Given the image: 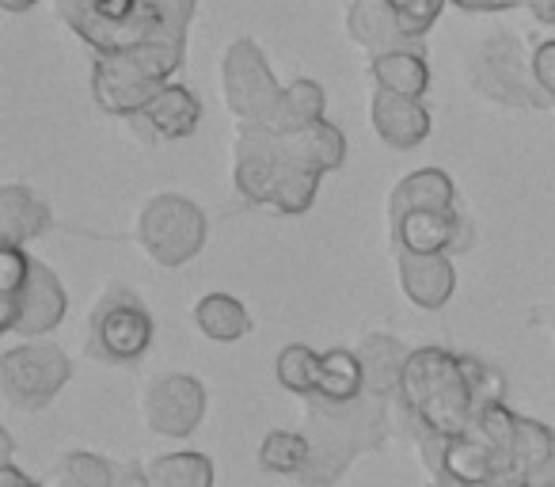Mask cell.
Here are the masks:
<instances>
[{
	"instance_id": "1",
	"label": "cell",
	"mask_w": 555,
	"mask_h": 487,
	"mask_svg": "<svg viewBox=\"0 0 555 487\" xmlns=\"http://www.w3.org/2000/svg\"><path fill=\"white\" fill-rule=\"evenodd\" d=\"M400 403L415 431L438 438H456L468 431L479 403L464 370V355L441 347L411 350L400 377Z\"/></svg>"
},
{
	"instance_id": "2",
	"label": "cell",
	"mask_w": 555,
	"mask_h": 487,
	"mask_svg": "<svg viewBox=\"0 0 555 487\" xmlns=\"http://www.w3.org/2000/svg\"><path fill=\"white\" fill-rule=\"evenodd\" d=\"M392 411L385 396L362 393L350 403H332L309 396V438H312V461L305 464L301 487H327L347 472L354 457L365 449H377L388 438Z\"/></svg>"
},
{
	"instance_id": "3",
	"label": "cell",
	"mask_w": 555,
	"mask_h": 487,
	"mask_svg": "<svg viewBox=\"0 0 555 487\" xmlns=\"http://www.w3.org/2000/svg\"><path fill=\"white\" fill-rule=\"evenodd\" d=\"M236 191L251 206H270L278 214H305L317 198L320 176L305 171L294 156L286 153L282 133L270 126H244L236 133V164H232Z\"/></svg>"
},
{
	"instance_id": "4",
	"label": "cell",
	"mask_w": 555,
	"mask_h": 487,
	"mask_svg": "<svg viewBox=\"0 0 555 487\" xmlns=\"http://www.w3.org/2000/svg\"><path fill=\"white\" fill-rule=\"evenodd\" d=\"M57 16L95 54H118L153 39L160 27V4L156 0H57Z\"/></svg>"
},
{
	"instance_id": "5",
	"label": "cell",
	"mask_w": 555,
	"mask_h": 487,
	"mask_svg": "<svg viewBox=\"0 0 555 487\" xmlns=\"http://www.w3.org/2000/svg\"><path fill=\"white\" fill-rule=\"evenodd\" d=\"M468 80L483 100H494L502 107H552V95L532 77V57L521 54V39L514 31H494L487 42H479L472 57Z\"/></svg>"
},
{
	"instance_id": "6",
	"label": "cell",
	"mask_w": 555,
	"mask_h": 487,
	"mask_svg": "<svg viewBox=\"0 0 555 487\" xmlns=\"http://www.w3.org/2000/svg\"><path fill=\"white\" fill-rule=\"evenodd\" d=\"M138 240L153 264L183 267L206 244V214L183 194H156L141 209Z\"/></svg>"
},
{
	"instance_id": "7",
	"label": "cell",
	"mask_w": 555,
	"mask_h": 487,
	"mask_svg": "<svg viewBox=\"0 0 555 487\" xmlns=\"http://www.w3.org/2000/svg\"><path fill=\"white\" fill-rule=\"evenodd\" d=\"M221 88L229 111L244 126H274L278 103H282L286 88L274 80L267 54L255 47V39H236L224 50Z\"/></svg>"
},
{
	"instance_id": "8",
	"label": "cell",
	"mask_w": 555,
	"mask_h": 487,
	"mask_svg": "<svg viewBox=\"0 0 555 487\" xmlns=\"http://www.w3.org/2000/svg\"><path fill=\"white\" fill-rule=\"evenodd\" d=\"M69 373H73L69 358L54 343H24V347L9 350V355L0 358L4 396H9L12 408H24V411L47 408L65 388Z\"/></svg>"
},
{
	"instance_id": "9",
	"label": "cell",
	"mask_w": 555,
	"mask_h": 487,
	"mask_svg": "<svg viewBox=\"0 0 555 487\" xmlns=\"http://www.w3.org/2000/svg\"><path fill=\"white\" fill-rule=\"evenodd\" d=\"M156 324L149 309L130 294V290H111L92 312V335L88 350L100 362H138L153 347Z\"/></svg>"
},
{
	"instance_id": "10",
	"label": "cell",
	"mask_w": 555,
	"mask_h": 487,
	"mask_svg": "<svg viewBox=\"0 0 555 487\" xmlns=\"http://www.w3.org/2000/svg\"><path fill=\"white\" fill-rule=\"evenodd\" d=\"M160 80L130 54V50H118V54H95L92 62V95L107 115L133 118L149 107L156 92H160Z\"/></svg>"
},
{
	"instance_id": "11",
	"label": "cell",
	"mask_w": 555,
	"mask_h": 487,
	"mask_svg": "<svg viewBox=\"0 0 555 487\" xmlns=\"http://www.w3.org/2000/svg\"><path fill=\"white\" fill-rule=\"evenodd\" d=\"M65 312H69V294H65L62 279L47 264L35 259L27 286L20 290L16 302L4 305L0 328L12 335H50L65 320Z\"/></svg>"
},
{
	"instance_id": "12",
	"label": "cell",
	"mask_w": 555,
	"mask_h": 487,
	"mask_svg": "<svg viewBox=\"0 0 555 487\" xmlns=\"http://www.w3.org/2000/svg\"><path fill=\"white\" fill-rule=\"evenodd\" d=\"M206 415V388L191 373L160 377L145 396V419L164 438H186Z\"/></svg>"
},
{
	"instance_id": "13",
	"label": "cell",
	"mask_w": 555,
	"mask_h": 487,
	"mask_svg": "<svg viewBox=\"0 0 555 487\" xmlns=\"http://www.w3.org/2000/svg\"><path fill=\"white\" fill-rule=\"evenodd\" d=\"M396 248L408 252H453L468 248L472 229L461 209H411L392 221Z\"/></svg>"
},
{
	"instance_id": "14",
	"label": "cell",
	"mask_w": 555,
	"mask_h": 487,
	"mask_svg": "<svg viewBox=\"0 0 555 487\" xmlns=\"http://www.w3.org/2000/svg\"><path fill=\"white\" fill-rule=\"evenodd\" d=\"M373 115V130L385 145L392 149H415L430 138V111H426L423 100L415 95L392 92V88H377L370 103Z\"/></svg>"
},
{
	"instance_id": "15",
	"label": "cell",
	"mask_w": 555,
	"mask_h": 487,
	"mask_svg": "<svg viewBox=\"0 0 555 487\" xmlns=\"http://www.w3.org/2000/svg\"><path fill=\"white\" fill-rule=\"evenodd\" d=\"M396 264H400L403 294L418 305V309H441L449 297L456 294V267L449 252H408L396 248Z\"/></svg>"
},
{
	"instance_id": "16",
	"label": "cell",
	"mask_w": 555,
	"mask_h": 487,
	"mask_svg": "<svg viewBox=\"0 0 555 487\" xmlns=\"http://www.w3.org/2000/svg\"><path fill=\"white\" fill-rule=\"evenodd\" d=\"M347 31L358 47H365L370 54H385V50H403L418 47L403 35L400 16L388 0H350L347 9Z\"/></svg>"
},
{
	"instance_id": "17",
	"label": "cell",
	"mask_w": 555,
	"mask_h": 487,
	"mask_svg": "<svg viewBox=\"0 0 555 487\" xmlns=\"http://www.w3.org/2000/svg\"><path fill=\"white\" fill-rule=\"evenodd\" d=\"M278 133L286 141V153L294 156L305 171L324 176V171L343 168V161H347V138H343V130L332 123H312V126H305V130H278Z\"/></svg>"
},
{
	"instance_id": "18",
	"label": "cell",
	"mask_w": 555,
	"mask_h": 487,
	"mask_svg": "<svg viewBox=\"0 0 555 487\" xmlns=\"http://www.w3.org/2000/svg\"><path fill=\"white\" fill-rule=\"evenodd\" d=\"M411 350L400 347L396 335L385 332H373L358 343V358H362V373H365V393L370 396H400V377H403V366H408Z\"/></svg>"
},
{
	"instance_id": "19",
	"label": "cell",
	"mask_w": 555,
	"mask_h": 487,
	"mask_svg": "<svg viewBox=\"0 0 555 487\" xmlns=\"http://www.w3.org/2000/svg\"><path fill=\"white\" fill-rule=\"evenodd\" d=\"M141 118H145V123L153 126L160 138L183 141V138H191V133L198 130L202 103L186 85H171V80H168V85H164L160 92L149 100V107L141 111Z\"/></svg>"
},
{
	"instance_id": "20",
	"label": "cell",
	"mask_w": 555,
	"mask_h": 487,
	"mask_svg": "<svg viewBox=\"0 0 555 487\" xmlns=\"http://www.w3.org/2000/svg\"><path fill=\"white\" fill-rule=\"evenodd\" d=\"M456 206V187L449 171L441 168H418L408 179H400L388 198V217H403L411 209H453Z\"/></svg>"
},
{
	"instance_id": "21",
	"label": "cell",
	"mask_w": 555,
	"mask_h": 487,
	"mask_svg": "<svg viewBox=\"0 0 555 487\" xmlns=\"http://www.w3.org/2000/svg\"><path fill=\"white\" fill-rule=\"evenodd\" d=\"M370 77L377 88H392V92L415 95V100H423V95L430 92V65H426V54L418 47L373 54Z\"/></svg>"
},
{
	"instance_id": "22",
	"label": "cell",
	"mask_w": 555,
	"mask_h": 487,
	"mask_svg": "<svg viewBox=\"0 0 555 487\" xmlns=\"http://www.w3.org/2000/svg\"><path fill=\"white\" fill-rule=\"evenodd\" d=\"M50 229V206L35 191L20 183H9L0 191V240L27 244Z\"/></svg>"
},
{
	"instance_id": "23",
	"label": "cell",
	"mask_w": 555,
	"mask_h": 487,
	"mask_svg": "<svg viewBox=\"0 0 555 487\" xmlns=\"http://www.w3.org/2000/svg\"><path fill=\"white\" fill-rule=\"evenodd\" d=\"M365 393V373H362V358L358 350L335 347L327 355H320V373H317V393L320 400L332 403H350Z\"/></svg>"
},
{
	"instance_id": "24",
	"label": "cell",
	"mask_w": 555,
	"mask_h": 487,
	"mask_svg": "<svg viewBox=\"0 0 555 487\" xmlns=\"http://www.w3.org/2000/svg\"><path fill=\"white\" fill-rule=\"evenodd\" d=\"M194 324L202 328V335L214 343H236L251 332V317L247 309L229 294H206L194 309Z\"/></svg>"
},
{
	"instance_id": "25",
	"label": "cell",
	"mask_w": 555,
	"mask_h": 487,
	"mask_svg": "<svg viewBox=\"0 0 555 487\" xmlns=\"http://www.w3.org/2000/svg\"><path fill=\"white\" fill-rule=\"evenodd\" d=\"M312 461L309 431H270L259 446V464L278 476H301Z\"/></svg>"
},
{
	"instance_id": "26",
	"label": "cell",
	"mask_w": 555,
	"mask_h": 487,
	"mask_svg": "<svg viewBox=\"0 0 555 487\" xmlns=\"http://www.w3.org/2000/svg\"><path fill=\"white\" fill-rule=\"evenodd\" d=\"M324 88L317 80H294V85L282 92V103H278V115L270 130H305L312 123H324Z\"/></svg>"
},
{
	"instance_id": "27",
	"label": "cell",
	"mask_w": 555,
	"mask_h": 487,
	"mask_svg": "<svg viewBox=\"0 0 555 487\" xmlns=\"http://www.w3.org/2000/svg\"><path fill=\"white\" fill-rule=\"evenodd\" d=\"M153 487H214V461L202 453H164L149 464Z\"/></svg>"
},
{
	"instance_id": "28",
	"label": "cell",
	"mask_w": 555,
	"mask_h": 487,
	"mask_svg": "<svg viewBox=\"0 0 555 487\" xmlns=\"http://www.w3.org/2000/svg\"><path fill=\"white\" fill-rule=\"evenodd\" d=\"M274 373H278V385L286 388V393L301 396L309 400L317 393V373H320V355L309 350L305 343H289L274 362Z\"/></svg>"
},
{
	"instance_id": "29",
	"label": "cell",
	"mask_w": 555,
	"mask_h": 487,
	"mask_svg": "<svg viewBox=\"0 0 555 487\" xmlns=\"http://www.w3.org/2000/svg\"><path fill=\"white\" fill-rule=\"evenodd\" d=\"M118 464L100 453H69L54 469V487H115Z\"/></svg>"
},
{
	"instance_id": "30",
	"label": "cell",
	"mask_w": 555,
	"mask_h": 487,
	"mask_svg": "<svg viewBox=\"0 0 555 487\" xmlns=\"http://www.w3.org/2000/svg\"><path fill=\"white\" fill-rule=\"evenodd\" d=\"M35 259L24 252V244H12V240H0V305H9L20 297V290L27 286V274H31Z\"/></svg>"
},
{
	"instance_id": "31",
	"label": "cell",
	"mask_w": 555,
	"mask_h": 487,
	"mask_svg": "<svg viewBox=\"0 0 555 487\" xmlns=\"http://www.w3.org/2000/svg\"><path fill=\"white\" fill-rule=\"evenodd\" d=\"M400 16V27L411 42H423L430 35V27L438 24L441 9H446V0H388Z\"/></svg>"
},
{
	"instance_id": "32",
	"label": "cell",
	"mask_w": 555,
	"mask_h": 487,
	"mask_svg": "<svg viewBox=\"0 0 555 487\" xmlns=\"http://www.w3.org/2000/svg\"><path fill=\"white\" fill-rule=\"evenodd\" d=\"M532 77L552 95V107H555V39L540 42V47L532 50Z\"/></svg>"
},
{
	"instance_id": "33",
	"label": "cell",
	"mask_w": 555,
	"mask_h": 487,
	"mask_svg": "<svg viewBox=\"0 0 555 487\" xmlns=\"http://www.w3.org/2000/svg\"><path fill=\"white\" fill-rule=\"evenodd\" d=\"M115 487H153V479H149V472L141 464H118Z\"/></svg>"
},
{
	"instance_id": "34",
	"label": "cell",
	"mask_w": 555,
	"mask_h": 487,
	"mask_svg": "<svg viewBox=\"0 0 555 487\" xmlns=\"http://www.w3.org/2000/svg\"><path fill=\"white\" fill-rule=\"evenodd\" d=\"M0 487H47V484H35V479H27L16 464L4 461V469H0Z\"/></svg>"
},
{
	"instance_id": "35",
	"label": "cell",
	"mask_w": 555,
	"mask_h": 487,
	"mask_svg": "<svg viewBox=\"0 0 555 487\" xmlns=\"http://www.w3.org/2000/svg\"><path fill=\"white\" fill-rule=\"evenodd\" d=\"M532 487H555V441H552V453L544 457V464L532 472Z\"/></svg>"
},
{
	"instance_id": "36",
	"label": "cell",
	"mask_w": 555,
	"mask_h": 487,
	"mask_svg": "<svg viewBox=\"0 0 555 487\" xmlns=\"http://www.w3.org/2000/svg\"><path fill=\"white\" fill-rule=\"evenodd\" d=\"M525 9L540 20V24H552L555 27V0H525Z\"/></svg>"
},
{
	"instance_id": "37",
	"label": "cell",
	"mask_w": 555,
	"mask_h": 487,
	"mask_svg": "<svg viewBox=\"0 0 555 487\" xmlns=\"http://www.w3.org/2000/svg\"><path fill=\"white\" fill-rule=\"evenodd\" d=\"M434 487H461V484H449V479H438ZM483 487H532V484H529V476H502V479H494V484H483Z\"/></svg>"
},
{
	"instance_id": "38",
	"label": "cell",
	"mask_w": 555,
	"mask_h": 487,
	"mask_svg": "<svg viewBox=\"0 0 555 487\" xmlns=\"http://www.w3.org/2000/svg\"><path fill=\"white\" fill-rule=\"evenodd\" d=\"M39 0H0V9L4 12H27V9H35Z\"/></svg>"
}]
</instances>
